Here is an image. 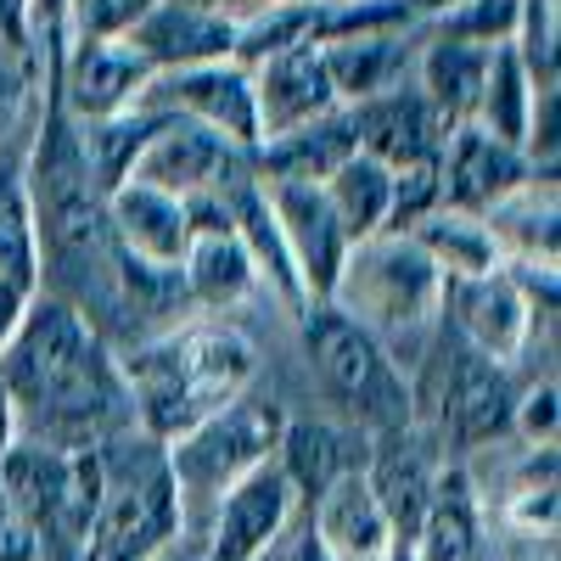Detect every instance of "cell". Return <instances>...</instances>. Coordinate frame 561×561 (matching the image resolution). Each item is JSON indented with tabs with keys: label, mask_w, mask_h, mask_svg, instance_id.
<instances>
[{
	"label": "cell",
	"mask_w": 561,
	"mask_h": 561,
	"mask_svg": "<svg viewBox=\"0 0 561 561\" xmlns=\"http://www.w3.org/2000/svg\"><path fill=\"white\" fill-rule=\"evenodd\" d=\"M517 18H523V0H466L460 12H449V18L438 23V34L494 51V45H511V34H517Z\"/></svg>",
	"instance_id": "obj_30"
},
{
	"label": "cell",
	"mask_w": 561,
	"mask_h": 561,
	"mask_svg": "<svg viewBox=\"0 0 561 561\" xmlns=\"http://www.w3.org/2000/svg\"><path fill=\"white\" fill-rule=\"evenodd\" d=\"M415 561H489V528H483V500L460 466H444L433 500L421 511L415 534L404 539Z\"/></svg>",
	"instance_id": "obj_19"
},
{
	"label": "cell",
	"mask_w": 561,
	"mask_h": 561,
	"mask_svg": "<svg viewBox=\"0 0 561 561\" xmlns=\"http://www.w3.org/2000/svg\"><path fill=\"white\" fill-rule=\"evenodd\" d=\"M18 444V415H12V404H7V393H0V455H7Z\"/></svg>",
	"instance_id": "obj_40"
},
{
	"label": "cell",
	"mask_w": 561,
	"mask_h": 561,
	"mask_svg": "<svg viewBox=\"0 0 561 561\" xmlns=\"http://www.w3.org/2000/svg\"><path fill=\"white\" fill-rule=\"evenodd\" d=\"M253 377H259V348L248 343V332L225 320L174 325V332L140 343L124 359V388L140 415V438L152 444H174L192 427H203L208 415L253 393Z\"/></svg>",
	"instance_id": "obj_2"
},
{
	"label": "cell",
	"mask_w": 561,
	"mask_h": 561,
	"mask_svg": "<svg viewBox=\"0 0 561 561\" xmlns=\"http://www.w3.org/2000/svg\"><path fill=\"white\" fill-rule=\"evenodd\" d=\"M320 57H325V79H332L337 107H359V102L382 96V90H393V84H404L415 73L410 28L332 39V45H320Z\"/></svg>",
	"instance_id": "obj_21"
},
{
	"label": "cell",
	"mask_w": 561,
	"mask_h": 561,
	"mask_svg": "<svg viewBox=\"0 0 561 561\" xmlns=\"http://www.w3.org/2000/svg\"><path fill=\"white\" fill-rule=\"evenodd\" d=\"M388 561H415V556H410V545H404V539H399V545H393V556H388Z\"/></svg>",
	"instance_id": "obj_41"
},
{
	"label": "cell",
	"mask_w": 561,
	"mask_h": 561,
	"mask_svg": "<svg viewBox=\"0 0 561 561\" xmlns=\"http://www.w3.org/2000/svg\"><path fill=\"white\" fill-rule=\"evenodd\" d=\"M28 298H34V287H18V280H0V354H7V343H12V332H18V320H23Z\"/></svg>",
	"instance_id": "obj_35"
},
{
	"label": "cell",
	"mask_w": 561,
	"mask_h": 561,
	"mask_svg": "<svg viewBox=\"0 0 561 561\" xmlns=\"http://www.w3.org/2000/svg\"><path fill=\"white\" fill-rule=\"evenodd\" d=\"M534 73L523 68L517 45H494L489 51V73H483V96H478V113L472 124L494 140H505V147H528V124H534V102H539Z\"/></svg>",
	"instance_id": "obj_26"
},
{
	"label": "cell",
	"mask_w": 561,
	"mask_h": 561,
	"mask_svg": "<svg viewBox=\"0 0 561 561\" xmlns=\"http://www.w3.org/2000/svg\"><path fill=\"white\" fill-rule=\"evenodd\" d=\"M28 28L45 34V51H51V68H57L62 34H68V0H28Z\"/></svg>",
	"instance_id": "obj_34"
},
{
	"label": "cell",
	"mask_w": 561,
	"mask_h": 561,
	"mask_svg": "<svg viewBox=\"0 0 561 561\" xmlns=\"http://www.w3.org/2000/svg\"><path fill=\"white\" fill-rule=\"evenodd\" d=\"M107 237H113L118 259H129L140 270H158V275H174L180 259H185V242H192V219H185L180 197L124 180L118 192H107Z\"/></svg>",
	"instance_id": "obj_17"
},
{
	"label": "cell",
	"mask_w": 561,
	"mask_h": 561,
	"mask_svg": "<svg viewBox=\"0 0 561 561\" xmlns=\"http://www.w3.org/2000/svg\"><path fill=\"white\" fill-rule=\"evenodd\" d=\"M304 354L314 365L320 388L343 404V415L365 438H382L415 421V388L399 370V359L343 309L332 304L304 309Z\"/></svg>",
	"instance_id": "obj_3"
},
{
	"label": "cell",
	"mask_w": 561,
	"mask_h": 561,
	"mask_svg": "<svg viewBox=\"0 0 561 561\" xmlns=\"http://www.w3.org/2000/svg\"><path fill=\"white\" fill-rule=\"evenodd\" d=\"M404 7H410V18H427V23H444L449 12H460V7H466V0H404Z\"/></svg>",
	"instance_id": "obj_39"
},
{
	"label": "cell",
	"mask_w": 561,
	"mask_h": 561,
	"mask_svg": "<svg viewBox=\"0 0 561 561\" xmlns=\"http://www.w3.org/2000/svg\"><path fill=\"white\" fill-rule=\"evenodd\" d=\"M348 113V135H354V152L382 163V169H404V163H433L449 140V124L433 113V102L415 90V79L382 90Z\"/></svg>",
	"instance_id": "obj_12"
},
{
	"label": "cell",
	"mask_w": 561,
	"mask_h": 561,
	"mask_svg": "<svg viewBox=\"0 0 561 561\" xmlns=\"http://www.w3.org/2000/svg\"><path fill=\"white\" fill-rule=\"evenodd\" d=\"M293 511H298V494L293 483L280 478V466H259L242 483H230L208 517V534H203V550L208 561H264L270 545L293 528Z\"/></svg>",
	"instance_id": "obj_10"
},
{
	"label": "cell",
	"mask_w": 561,
	"mask_h": 561,
	"mask_svg": "<svg viewBox=\"0 0 561 561\" xmlns=\"http://www.w3.org/2000/svg\"><path fill=\"white\" fill-rule=\"evenodd\" d=\"M489 225L505 264H556V180L534 174L517 197H505L489 214Z\"/></svg>",
	"instance_id": "obj_29"
},
{
	"label": "cell",
	"mask_w": 561,
	"mask_h": 561,
	"mask_svg": "<svg viewBox=\"0 0 561 561\" xmlns=\"http://www.w3.org/2000/svg\"><path fill=\"white\" fill-rule=\"evenodd\" d=\"M0 393L12 415H39L57 449H90L113 410V365L73 304L34 293L0 354Z\"/></svg>",
	"instance_id": "obj_1"
},
{
	"label": "cell",
	"mask_w": 561,
	"mask_h": 561,
	"mask_svg": "<svg viewBox=\"0 0 561 561\" xmlns=\"http://www.w3.org/2000/svg\"><path fill=\"white\" fill-rule=\"evenodd\" d=\"M354 158V135H348V113H325L304 129H287L253 147V174L259 180H293V185H320L337 163Z\"/></svg>",
	"instance_id": "obj_24"
},
{
	"label": "cell",
	"mask_w": 561,
	"mask_h": 561,
	"mask_svg": "<svg viewBox=\"0 0 561 561\" xmlns=\"http://www.w3.org/2000/svg\"><path fill=\"white\" fill-rule=\"evenodd\" d=\"M399 237H410L421 248V259H427L444 280H472V275H494L505 264L500 253V237L494 225L483 214H460V208H433L421 214L410 230H399Z\"/></svg>",
	"instance_id": "obj_22"
},
{
	"label": "cell",
	"mask_w": 561,
	"mask_h": 561,
	"mask_svg": "<svg viewBox=\"0 0 561 561\" xmlns=\"http://www.w3.org/2000/svg\"><path fill=\"white\" fill-rule=\"evenodd\" d=\"M280 427H287V410H280L275 399L242 393L237 404H225L219 415H208L203 427L163 444L180 511H185V500H214L219 505V494L230 483H242L248 472L270 466L275 444H280Z\"/></svg>",
	"instance_id": "obj_5"
},
{
	"label": "cell",
	"mask_w": 561,
	"mask_h": 561,
	"mask_svg": "<svg viewBox=\"0 0 561 561\" xmlns=\"http://www.w3.org/2000/svg\"><path fill=\"white\" fill-rule=\"evenodd\" d=\"M511 410H517L511 370L449 343V354L438 359V427H444V438L460 449L494 444L511 433Z\"/></svg>",
	"instance_id": "obj_13"
},
{
	"label": "cell",
	"mask_w": 561,
	"mask_h": 561,
	"mask_svg": "<svg viewBox=\"0 0 561 561\" xmlns=\"http://www.w3.org/2000/svg\"><path fill=\"white\" fill-rule=\"evenodd\" d=\"M438 320L455 325V343L466 354H478L489 365H517L523 348L534 343V298L517 287V275L505 264L494 275H472V280H444V304Z\"/></svg>",
	"instance_id": "obj_6"
},
{
	"label": "cell",
	"mask_w": 561,
	"mask_h": 561,
	"mask_svg": "<svg viewBox=\"0 0 561 561\" xmlns=\"http://www.w3.org/2000/svg\"><path fill=\"white\" fill-rule=\"evenodd\" d=\"M253 107H259V147L287 129H304L325 113H337L320 45H293V51L264 57L253 68Z\"/></svg>",
	"instance_id": "obj_18"
},
{
	"label": "cell",
	"mask_w": 561,
	"mask_h": 561,
	"mask_svg": "<svg viewBox=\"0 0 561 561\" xmlns=\"http://www.w3.org/2000/svg\"><path fill=\"white\" fill-rule=\"evenodd\" d=\"M152 84V68L140 62L129 39H68L51 68V90L73 124H107L135 113Z\"/></svg>",
	"instance_id": "obj_8"
},
{
	"label": "cell",
	"mask_w": 561,
	"mask_h": 561,
	"mask_svg": "<svg viewBox=\"0 0 561 561\" xmlns=\"http://www.w3.org/2000/svg\"><path fill=\"white\" fill-rule=\"evenodd\" d=\"M309 528L320 534V545L332 550L337 561H388L399 534L393 523L382 517L377 494L365 489V472H343L332 489H325L314 505H309Z\"/></svg>",
	"instance_id": "obj_20"
},
{
	"label": "cell",
	"mask_w": 561,
	"mask_h": 561,
	"mask_svg": "<svg viewBox=\"0 0 561 561\" xmlns=\"http://www.w3.org/2000/svg\"><path fill=\"white\" fill-rule=\"evenodd\" d=\"M332 309H343L348 320H359L370 337H377L388 354L404 337L427 332L438 320L444 304V275L421 259V248L410 237H370L348 253L337 293L325 298Z\"/></svg>",
	"instance_id": "obj_4"
},
{
	"label": "cell",
	"mask_w": 561,
	"mask_h": 561,
	"mask_svg": "<svg viewBox=\"0 0 561 561\" xmlns=\"http://www.w3.org/2000/svg\"><path fill=\"white\" fill-rule=\"evenodd\" d=\"M152 73H180L203 62H237V12L197 7V0H158L124 34Z\"/></svg>",
	"instance_id": "obj_15"
},
{
	"label": "cell",
	"mask_w": 561,
	"mask_h": 561,
	"mask_svg": "<svg viewBox=\"0 0 561 561\" xmlns=\"http://www.w3.org/2000/svg\"><path fill=\"white\" fill-rule=\"evenodd\" d=\"M140 107L203 124L208 135H219L225 147H237V152L259 147L253 68H242V62H203V68H180V73H152Z\"/></svg>",
	"instance_id": "obj_7"
},
{
	"label": "cell",
	"mask_w": 561,
	"mask_h": 561,
	"mask_svg": "<svg viewBox=\"0 0 561 561\" xmlns=\"http://www.w3.org/2000/svg\"><path fill=\"white\" fill-rule=\"evenodd\" d=\"M259 185H264V197L275 208V225H280V237H287V253L298 264V280H304L309 304H325L337 293L343 264L354 253L332 203L320 197V185H293V180H259Z\"/></svg>",
	"instance_id": "obj_11"
},
{
	"label": "cell",
	"mask_w": 561,
	"mask_h": 561,
	"mask_svg": "<svg viewBox=\"0 0 561 561\" xmlns=\"http://www.w3.org/2000/svg\"><path fill=\"white\" fill-rule=\"evenodd\" d=\"M158 0H68V39H124Z\"/></svg>",
	"instance_id": "obj_31"
},
{
	"label": "cell",
	"mask_w": 561,
	"mask_h": 561,
	"mask_svg": "<svg viewBox=\"0 0 561 561\" xmlns=\"http://www.w3.org/2000/svg\"><path fill=\"white\" fill-rule=\"evenodd\" d=\"M147 561H208V550H203V539L185 545V534H180V539H169L163 550H152Z\"/></svg>",
	"instance_id": "obj_38"
},
{
	"label": "cell",
	"mask_w": 561,
	"mask_h": 561,
	"mask_svg": "<svg viewBox=\"0 0 561 561\" xmlns=\"http://www.w3.org/2000/svg\"><path fill=\"white\" fill-rule=\"evenodd\" d=\"M511 433H523L534 449H556V382H534L528 393H517L511 410Z\"/></svg>",
	"instance_id": "obj_32"
},
{
	"label": "cell",
	"mask_w": 561,
	"mask_h": 561,
	"mask_svg": "<svg viewBox=\"0 0 561 561\" xmlns=\"http://www.w3.org/2000/svg\"><path fill=\"white\" fill-rule=\"evenodd\" d=\"M0 561H34V534H28V523L18 517L7 483H0Z\"/></svg>",
	"instance_id": "obj_33"
},
{
	"label": "cell",
	"mask_w": 561,
	"mask_h": 561,
	"mask_svg": "<svg viewBox=\"0 0 561 561\" xmlns=\"http://www.w3.org/2000/svg\"><path fill=\"white\" fill-rule=\"evenodd\" d=\"M359 472H365V489L377 494L382 517L393 523V534L410 539L415 523H421V511H427V500H433L438 472H444L438 438L421 427V421H410V427H393V433H382V438H370V455L359 460Z\"/></svg>",
	"instance_id": "obj_16"
},
{
	"label": "cell",
	"mask_w": 561,
	"mask_h": 561,
	"mask_svg": "<svg viewBox=\"0 0 561 561\" xmlns=\"http://www.w3.org/2000/svg\"><path fill=\"white\" fill-rule=\"evenodd\" d=\"M287 561H337V556L325 550V545H320V534L304 523V528H298V539L287 545Z\"/></svg>",
	"instance_id": "obj_37"
},
{
	"label": "cell",
	"mask_w": 561,
	"mask_h": 561,
	"mask_svg": "<svg viewBox=\"0 0 561 561\" xmlns=\"http://www.w3.org/2000/svg\"><path fill=\"white\" fill-rule=\"evenodd\" d=\"M275 466H280V478L293 483V494L309 500V505L332 489L343 472H354L348 438L332 427V421H293V415H287V427H280Z\"/></svg>",
	"instance_id": "obj_27"
},
{
	"label": "cell",
	"mask_w": 561,
	"mask_h": 561,
	"mask_svg": "<svg viewBox=\"0 0 561 561\" xmlns=\"http://www.w3.org/2000/svg\"><path fill=\"white\" fill-rule=\"evenodd\" d=\"M18 102H23V79L0 68V147H7V135L18 124Z\"/></svg>",
	"instance_id": "obj_36"
},
{
	"label": "cell",
	"mask_w": 561,
	"mask_h": 561,
	"mask_svg": "<svg viewBox=\"0 0 561 561\" xmlns=\"http://www.w3.org/2000/svg\"><path fill=\"white\" fill-rule=\"evenodd\" d=\"M320 197L332 203L337 225H343V237L359 248L370 237H388V214H393V169L382 163H370V158H348L337 163L332 174L320 180Z\"/></svg>",
	"instance_id": "obj_25"
},
{
	"label": "cell",
	"mask_w": 561,
	"mask_h": 561,
	"mask_svg": "<svg viewBox=\"0 0 561 561\" xmlns=\"http://www.w3.org/2000/svg\"><path fill=\"white\" fill-rule=\"evenodd\" d=\"M248 169H253V152L225 147V140L208 135L203 124H185V118L158 113V129L147 135V147H140L129 180L152 185V192H169L180 203H192V197L225 192V185L237 174H248Z\"/></svg>",
	"instance_id": "obj_9"
},
{
	"label": "cell",
	"mask_w": 561,
	"mask_h": 561,
	"mask_svg": "<svg viewBox=\"0 0 561 561\" xmlns=\"http://www.w3.org/2000/svg\"><path fill=\"white\" fill-rule=\"evenodd\" d=\"M28 147H0V280L39 293V237L28 203Z\"/></svg>",
	"instance_id": "obj_28"
},
{
	"label": "cell",
	"mask_w": 561,
	"mask_h": 561,
	"mask_svg": "<svg viewBox=\"0 0 561 561\" xmlns=\"http://www.w3.org/2000/svg\"><path fill=\"white\" fill-rule=\"evenodd\" d=\"M483 73H489V51H483V45L433 34V39L415 51V90L433 102V113H438L449 129L472 124L478 96H483Z\"/></svg>",
	"instance_id": "obj_23"
},
{
	"label": "cell",
	"mask_w": 561,
	"mask_h": 561,
	"mask_svg": "<svg viewBox=\"0 0 561 561\" xmlns=\"http://www.w3.org/2000/svg\"><path fill=\"white\" fill-rule=\"evenodd\" d=\"M534 174H539V169L528 163V152H517V147H505V140L483 135L478 124L449 129L444 152H438V192H444V208L483 214V219H489L505 197H517Z\"/></svg>",
	"instance_id": "obj_14"
}]
</instances>
